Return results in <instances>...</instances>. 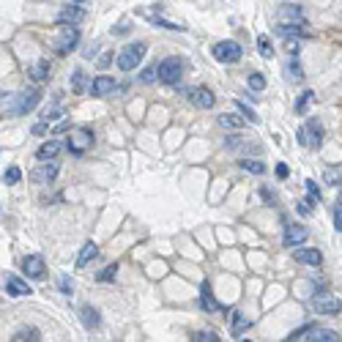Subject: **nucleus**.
<instances>
[{"label": "nucleus", "instance_id": "39448f33", "mask_svg": "<svg viewBox=\"0 0 342 342\" xmlns=\"http://www.w3.org/2000/svg\"><path fill=\"white\" fill-rule=\"evenodd\" d=\"M77 44H79V30H77V25H69V28L60 30V38H58V44H55V52L69 55Z\"/></svg>", "mask_w": 342, "mask_h": 342}, {"label": "nucleus", "instance_id": "2eb2a0df", "mask_svg": "<svg viewBox=\"0 0 342 342\" xmlns=\"http://www.w3.org/2000/svg\"><path fill=\"white\" fill-rule=\"evenodd\" d=\"M200 307L205 309V312H217V309H225V307L217 304V298H213L208 282H203V288H200Z\"/></svg>", "mask_w": 342, "mask_h": 342}, {"label": "nucleus", "instance_id": "dca6fc26", "mask_svg": "<svg viewBox=\"0 0 342 342\" xmlns=\"http://www.w3.org/2000/svg\"><path fill=\"white\" fill-rule=\"evenodd\" d=\"M60 154V142L58 140H47L41 148L36 151V156H38V162H52L55 156Z\"/></svg>", "mask_w": 342, "mask_h": 342}, {"label": "nucleus", "instance_id": "79ce46f5", "mask_svg": "<svg viewBox=\"0 0 342 342\" xmlns=\"http://www.w3.org/2000/svg\"><path fill=\"white\" fill-rule=\"evenodd\" d=\"M304 186H307V192H309V197H312V200H320V189H317V184H315L312 178H309Z\"/></svg>", "mask_w": 342, "mask_h": 342}, {"label": "nucleus", "instance_id": "4be33fe9", "mask_svg": "<svg viewBox=\"0 0 342 342\" xmlns=\"http://www.w3.org/2000/svg\"><path fill=\"white\" fill-rule=\"evenodd\" d=\"M50 77V60H38V63H33V69H30V79L33 82H44V79Z\"/></svg>", "mask_w": 342, "mask_h": 342}, {"label": "nucleus", "instance_id": "5701e85b", "mask_svg": "<svg viewBox=\"0 0 342 342\" xmlns=\"http://www.w3.org/2000/svg\"><path fill=\"white\" fill-rule=\"evenodd\" d=\"M276 33L280 36H304L301 33V22H280V25H276Z\"/></svg>", "mask_w": 342, "mask_h": 342}, {"label": "nucleus", "instance_id": "c03bdc74", "mask_svg": "<svg viewBox=\"0 0 342 342\" xmlns=\"http://www.w3.org/2000/svg\"><path fill=\"white\" fill-rule=\"evenodd\" d=\"M296 211H298V217H309V213H312V208H309L307 200H298L296 203Z\"/></svg>", "mask_w": 342, "mask_h": 342}, {"label": "nucleus", "instance_id": "cd10ccee", "mask_svg": "<svg viewBox=\"0 0 342 342\" xmlns=\"http://www.w3.org/2000/svg\"><path fill=\"white\" fill-rule=\"evenodd\" d=\"M280 17H282V19H296V22H304V17H301V6H282Z\"/></svg>", "mask_w": 342, "mask_h": 342}, {"label": "nucleus", "instance_id": "9b49d317", "mask_svg": "<svg viewBox=\"0 0 342 342\" xmlns=\"http://www.w3.org/2000/svg\"><path fill=\"white\" fill-rule=\"evenodd\" d=\"M22 268H25V276H30V280H41L44 276V260L38 254H28L22 260Z\"/></svg>", "mask_w": 342, "mask_h": 342}, {"label": "nucleus", "instance_id": "8fccbe9b", "mask_svg": "<svg viewBox=\"0 0 342 342\" xmlns=\"http://www.w3.org/2000/svg\"><path fill=\"white\" fill-rule=\"evenodd\" d=\"M337 205H342V192H339V197H337Z\"/></svg>", "mask_w": 342, "mask_h": 342}, {"label": "nucleus", "instance_id": "412c9836", "mask_svg": "<svg viewBox=\"0 0 342 342\" xmlns=\"http://www.w3.org/2000/svg\"><path fill=\"white\" fill-rule=\"evenodd\" d=\"M252 326V320L246 317L244 312H233V326H230V331H233V337H241V334Z\"/></svg>", "mask_w": 342, "mask_h": 342}, {"label": "nucleus", "instance_id": "a878e982", "mask_svg": "<svg viewBox=\"0 0 342 342\" xmlns=\"http://www.w3.org/2000/svg\"><path fill=\"white\" fill-rule=\"evenodd\" d=\"M82 137H85V142H93V132L91 129H82ZM69 151L74 156H82L85 151H82V145H79V142H74V137H69Z\"/></svg>", "mask_w": 342, "mask_h": 342}, {"label": "nucleus", "instance_id": "a18cd8bd", "mask_svg": "<svg viewBox=\"0 0 342 342\" xmlns=\"http://www.w3.org/2000/svg\"><path fill=\"white\" fill-rule=\"evenodd\" d=\"M123 33H129V22H121V25L113 28V36H123Z\"/></svg>", "mask_w": 342, "mask_h": 342}, {"label": "nucleus", "instance_id": "ddd939ff", "mask_svg": "<svg viewBox=\"0 0 342 342\" xmlns=\"http://www.w3.org/2000/svg\"><path fill=\"white\" fill-rule=\"evenodd\" d=\"M6 293H9L11 298H19V296H30L33 290L28 288V282H22L19 276L11 274V276H6Z\"/></svg>", "mask_w": 342, "mask_h": 342}, {"label": "nucleus", "instance_id": "f8f14e48", "mask_svg": "<svg viewBox=\"0 0 342 342\" xmlns=\"http://www.w3.org/2000/svg\"><path fill=\"white\" fill-rule=\"evenodd\" d=\"M85 19V11L79 6H66V9L58 11V22L60 25H79Z\"/></svg>", "mask_w": 342, "mask_h": 342}, {"label": "nucleus", "instance_id": "f704fd0d", "mask_svg": "<svg viewBox=\"0 0 342 342\" xmlns=\"http://www.w3.org/2000/svg\"><path fill=\"white\" fill-rule=\"evenodd\" d=\"M249 88H252V91H263V88H266V77L258 74V71H254V74H249Z\"/></svg>", "mask_w": 342, "mask_h": 342}, {"label": "nucleus", "instance_id": "49530a36", "mask_svg": "<svg viewBox=\"0 0 342 342\" xmlns=\"http://www.w3.org/2000/svg\"><path fill=\"white\" fill-rule=\"evenodd\" d=\"M274 173H276V178H288V164H282V162H280Z\"/></svg>", "mask_w": 342, "mask_h": 342}, {"label": "nucleus", "instance_id": "b1692460", "mask_svg": "<svg viewBox=\"0 0 342 342\" xmlns=\"http://www.w3.org/2000/svg\"><path fill=\"white\" fill-rule=\"evenodd\" d=\"M241 170H244V173H252V176H263V173H266V164L258 162V159H241Z\"/></svg>", "mask_w": 342, "mask_h": 342}, {"label": "nucleus", "instance_id": "3c124183", "mask_svg": "<svg viewBox=\"0 0 342 342\" xmlns=\"http://www.w3.org/2000/svg\"><path fill=\"white\" fill-rule=\"evenodd\" d=\"M74 3H85V0H74Z\"/></svg>", "mask_w": 342, "mask_h": 342}, {"label": "nucleus", "instance_id": "f257e3e1", "mask_svg": "<svg viewBox=\"0 0 342 342\" xmlns=\"http://www.w3.org/2000/svg\"><path fill=\"white\" fill-rule=\"evenodd\" d=\"M38 101L41 93L38 91H28V93H3V113L6 115H25L30 113Z\"/></svg>", "mask_w": 342, "mask_h": 342}, {"label": "nucleus", "instance_id": "2f4dec72", "mask_svg": "<svg viewBox=\"0 0 342 342\" xmlns=\"http://www.w3.org/2000/svg\"><path fill=\"white\" fill-rule=\"evenodd\" d=\"M236 107H238V113H241V115L246 118V121H252V123H258V121H260V118H258V113H254L252 107H246L244 101H236Z\"/></svg>", "mask_w": 342, "mask_h": 342}, {"label": "nucleus", "instance_id": "7c9ffc66", "mask_svg": "<svg viewBox=\"0 0 342 342\" xmlns=\"http://www.w3.org/2000/svg\"><path fill=\"white\" fill-rule=\"evenodd\" d=\"M312 99H315V93H312V91H304V93H301L298 101H296V113H298V115H304V110H307V104H309Z\"/></svg>", "mask_w": 342, "mask_h": 342}, {"label": "nucleus", "instance_id": "a211bd4d", "mask_svg": "<svg viewBox=\"0 0 342 342\" xmlns=\"http://www.w3.org/2000/svg\"><path fill=\"white\" fill-rule=\"evenodd\" d=\"M99 258V246L93 244V241H88L82 246V249H79V258H77V268H85L91 263V260H96Z\"/></svg>", "mask_w": 342, "mask_h": 342}, {"label": "nucleus", "instance_id": "72a5a7b5", "mask_svg": "<svg viewBox=\"0 0 342 342\" xmlns=\"http://www.w3.org/2000/svg\"><path fill=\"white\" fill-rule=\"evenodd\" d=\"M19 178H22L19 167H9V170L3 173V184H19Z\"/></svg>", "mask_w": 342, "mask_h": 342}, {"label": "nucleus", "instance_id": "f3484780", "mask_svg": "<svg viewBox=\"0 0 342 342\" xmlns=\"http://www.w3.org/2000/svg\"><path fill=\"white\" fill-rule=\"evenodd\" d=\"M304 339H309V342H337L339 337H337V331H331V329H317V326H312Z\"/></svg>", "mask_w": 342, "mask_h": 342}, {"label": "nucleus", "instance_id": "7ed1b4c3", "mask_svg": "<svg viewBox=\"0 0 342 342\" xmlns=\"http://www.w3.org/2000/svg\"><path fill=\"white\" fill-rule=\"evenodd\" d=\"M213 58H217L219 63H238L241 60V55H244V47L233 41V38H227V41H219V44H213Z\"/></svg>", "mask_w": 342, "mask_h": 342}, {"label": "nucleus", "instance_id": "393cba45", "mask_svg": "<svg viewBox=\"0 0 342 342\" xmlns=\"http://www.w3.org/2000/svg\"><path fill=\"white\" fill-rule=\"evenodd\" d=\"M219 126H222V129H233V132H238V129L244 126V118L225 113V115H219Z\"/></svg>", "mask_w": 342, "mask_h": 342}, {"label": "nucleus", "instance_id": "c85d7f7f", "mask_svg": "<svg viewBox=\"0 0 342 342\" xmlns=\"http://www.w3.org/2000/svg\"><path fill=\"white\" fill-rule=\"evenodd\" d=\"M258 52L263 55V58H274V47H271V41H268V36L258 38Z\"/></svg>", "mask_w": 342, "mask_h": 342}, {"label": "nucleus", "instance_id": "6ab92c4d", "mask_svg": "<svg viewBox=\"0 0 342 342\" xmlns=\"http://www.w3.org/2000/svg\"><path fill=\"white\" fill-rule=\"evenodd\" d=\"M296 260L304 266H320L323 263V254L317 249H296Z\"/></svg>", "mask_w": 342, "mask_h": 342}, {"label": "nucleus", "instance_id": "de8ad7c7", "mask_svg": "<svg viewBox=\"0 0 342 342\" xmlns=\"http://www.w3.org/2000/svg\"><path fill=\"white\" fill-rule=\"evenodd\" d=\"M326 181H329V184L334 186V184H337V181H339V173H331V170H326Z\"/></svg>", "mask_w": 342, "mask_h": 342}, {"label": "nucleus", "instance_id": "a19ab883", "mask_svg": "<svg viewBox=\"0 0 342 342\" xmlns=\"http://www.w3.org/2000/svg\"><path fill=\"white\" fill-rule=\"evenodd\" d=\"M241 145H244V137H238V134H233V137L225 140V148H230V151H236V148H241Z\"/></svg>", "mask_w": 342, "mask_h": 342}, {"label": "nucleus", "instance_id": "f03ea898", "mask_svg": "<svg viewBox=\"0 0 342 342\" xmlns=\"http://www.w3.org/2000/svg\"><path fill=\"white\" fill-rule=\"evenodd\" d=\"M145 50H148V47L142 41H134L129 47H123V50L118 52V58H115L118 69H121V71H134V69H137V63L145 58Z\"/></svg>", "mask_w": 342, "mask_h": 342}, {"label": "nucleus", "instance_id": "423d86ee", "mask_svg": "<svg viewBox=\"0 0 342 342\" xmlns=\"http://www.w3.org/2000/svg\"><path fill=\"white\" fill-rule=\"evenodd\" d=\"M312 309L317 315H337L342 309V301L337 296H315L312 298Z\"/></svg>", "mask_w": 342, "mask_h": 342}, {"label": "nucleus", "instance_id": "bb28decb", "mask_svg": "<svg viewBox=\"0 0 342 342\" xmlns=\"http://www.w3.org/2000/svg\"><path fill=\"white\" fill-rule=\"evenodd\" d=\"M11 339H14V342H25V339L36 342V339H41V334H38V329H19Z\"/></svg>", "mask_w": 342, "mask_h": 342}, {"label": "nucleus", "instance_id": "1a4fd4ad", "mask_svg": "<svg viewBox=\"0 0 342 342\" xmlns=\"http://www.w3.org/2000/svg\"><path fill=\"white\" fill-rule=\"evenodd\" d=\"M115 88H118L115 77L101 74V77H96V79H93V82L88 85V93H91V96H107V93H113Z\"/></svg>", "mask_w": 342, "mask_h": 342}, {"label": "nucleus", "instance_id": "aec40b11", "mask_svg": "<svg viewBox=\"0 0 342 342\" xmlns=\"http://www.w3.org/2000/svg\"><path fill=\"white\" fill-rule=\"evenodd\" d=\"M79 317H82V326L88 331H93V329H99V323H101V317H99V312L93 307H82L79 309Z\"/></svg>", "mask_w": 342, "mask_h": 342}, {"label": "nucleus", "instance_id": "0eeeda50", "mask_svg": "<svg viewBox=\"0 0 342 342\" xmlns=\"http://www.w3.org/2000/svg\"><path fill=\"white\" fill-rule=\"evenodd\" d=\"M30 178H33L36 184H52V181L58 178V164H55V159L52 162H41L33 173H30Z\"/></svg>", "mask_w": 342, "mask_h": 342}, {"label": "nucleus", "instance_id": "473e14b6", "mask_svg": "<svg viewBox=\"0 0 342 342\" xmlns=\"http://www.w3.org/2000/svg\"><path fill=\"white\" fill-rule=\"evenodd\" d=\"M115 274H118V263L107 266L104 271H99V274H96V280H99V282H113V280H115Z\"/></svg>", "mask_w": 342, "mask_h": 342}, {"label": "nucleus", "instance_id": "4468645a", "mask_svg": "<svg viewBox=\"0 0 342 342\" xmlns=\"http://www.w3.org/2000/svg\"><path fill=\"white\" fill-rule=\"evenodd\" d=\"M304 129H307L309 145H312V148H320V145H323V126H320V121H317V118H309Z\"/></svg>", "mask_w": 342, "mask_h": 342}, {"label": "nucleus", "instance_id": "9d476101", "mask_svg": "<svg viewBox=\"0 0 342 342\" xmlns=\"http://www.w3.org/2000/svg\"><path fill=\"white\" fill-rule=\"evenodd\" d=\"M189 99H192V104L200 107V110H211L217 104V99H213V93L208 88H192L189 91Z\"/></svg>", "mask_w": 342, "mask_h": 342}, {"label": "nucleus", "instance_id": "4c0bfd02", "mask_svg": "<svg viewBox=\"0 0 342 342\" xmlns=\"http://www.w3.org/2000/svg\"><path fill=\"white\" fill-rule=\"evenodd\" d=\"M71 290H74V282H71L69 274H63L60 276V293H63V296H71Z\"/></svg>", "mask_w": 342, "mask_h": 342}, {"label": "nucleus", "instance_id": "09e8293b", "mask_svg": "<svg viewBox=\"0 0 342 342\" xmlns=\"http://www.w3.org/2000/svg\"><path fill=\"white\" fill-rule=\"evenodd\" d=\"M260 195H263V200H266V203H274V200H276L274 192H268V189H260Z\"/></svg>", "mask_w": 342, "mask_h": 342}, {"label": "nucleus", "instance_id": "37998d69", "mask_svg": "<svg viewBox=\"0 0 342 342\" xmlns=\"http://www.w3.org/2000/svg\"><path fill=\"white\" fill-rule=\"evenodd\" d=\"M331 219H334V227L342 233V205H337V208L331 211Z\"/></svg>", "mask_w": 342, "mask_h": 342}, {"label": "nucleus", "instance_id": "c9c22d12", "mask_svg": "<svg viewBox=\"0 0 342 342\" xmlns=\"http://www.w3.org/2000/svg\"><path fill=\"white\" fill-rule=\"evenodd\" d=\"M71 88H74L77 93L85 88V74H82V71H79V69L74 71V74H71Z\"/></svg>", "mask_w": 342, "mask_h": 342}, {"label": "nucleus", "instance_id": "c756f323", "mask_svg": "<svg viewBox=\"0 0 342 342\" xmlns=\"http://www.w3.org/2000/svg\"><path fill=\"white\" fill-rule=\"evenodd\" d=\"M288 77L293 79V82H301V79H304V74H301V66H298V60H296V55H293V60L288 63Z\"/></svg>", "mask_w": 342, "mask_h": 342}, {"label": "nucleus", "instance_id": "58836bf2", "mask_svg": "<svg viewBox=\"0 0 342 342\" xmlns=\"http://www.w3.org/2000/svg\"><path fill=\"white\" fill-rule=\"evenodd\" d=\"M156 77H159V69H156V66H148V69L140 74V79H142V82H154Z\"/></svg>", "mask_w": 342, "mask_h": 342}, {"label": "nucleus", "instance_id": "20e7f679", "mask_svg": "<svg viewBox=\"0 0 342 342\" xmlns=\"http://www.w3.org/2000/svg\"><path fill=\"white\" fill-rule=\"evenodd\" d=\"M156 69H159V79H162L164 85H176L181 79V71H184V60L181 58H164Z\"/></svg>", "mask_w": 342, "mask_h": 342}, {"label": "nucleus", "instance_id": "ea45409f", "mask_svg": "<svg viewBox=\"0 0 342 342\" xmlns=\"http://www.w3.org/2000/svg\"><path fill=\"white\" fill-rule=\"evenodd\" d=\"M151 22L159 28H167V30H181V25H176V22H167V19H159V17H151Z\"/></svg>", "mask_w": 342, "mask_h": 342}, {"label": "nucleus", "instance_id": "6e6552de", "mask_svg": "<svg viewBox=\"0 0 342 342\" xmlns=\"http://www.w3.org/2000/svg\"><path fill=\"white\" fill-rule=\"evenodd\" d=\"M307 236H309V230H307L304 225H288V227H285V236H282V244L293 249V246H301V244H304Z\"/></svg>", "mask_w": 342, "mask_h": 342}, {"label": "nucleus", "instance_id": "e433bc0d", "mask_svg": "<svg viewBox=\"0 0 342 342\" xmlns=\"http://www.w3.org/2000/svg\"><path fill=\"white\" fill-rule=\"evenodd\" d=\"M192 339H195V342H219V337H217L213 331H197Z\"/></svg>", "mask_w": 342, "mask_h": 342}]
</instances>
